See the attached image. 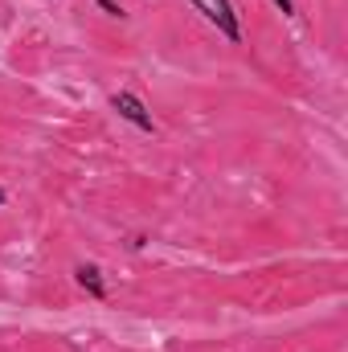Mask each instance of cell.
I'll return each instance as SVG.
<instances>
[{
	"mask_svg": "<svg viewBox=\"0 0 348 352\" xmlns=\"http://www.w3.org/2000/svg\"><path fill=\"white\" fill-rule=\"evenodd\" d=\"M111 107H115V111H119V119H127L131 127H140V131H156L152 111L144 107V98H140V94H131V90H115V94H111Z\"/></svg>",
	"mask_w": 348,
	"mask_h": 352,
	"instance_id": "6da1fadb",
	"label": "cell"
},
{
	"mask_svg": "<svg viewBox=\"0 0 348 352\" xmlns=\"http://www.w3.org/2000/svg\"><path fill=\"white\" fill-rule=\"evenodd\" d=\"M193 4H197V8L205 12V21H213V25H217L234 45L242 41V25H238V12H234V4H230V0H193Z\"/></svg>",
	"mask_w": 348,
	"mask_h": 352,
	"instance_id": "7a4b0ae2",
	"label": "cell"
},
{
	"mask_svg": "<svg viewBox=\"0 0 348 352\" xmlns=\"http://www.w3.org/2000/svg\"><path fill=\"white\" fill-rule=\"evenodd\" d=\"M74 278H78V287L83 291H90L94 299H107V283H102V270L94 263H83L78 270H74Z\"/></svg>",
	"mask_w": 348,
	"mask_h": 352,
	"instance_id": "3957f363",
	"label": "cell"
},
{
	"mask_svg": "<svg viewBox=\"0 0 348 352\" xmlns=\"http://www.w3.org/2000/svg\"><path fill=\"white\" fill-rule=\"evenodd\" d=\"M94 4H98L107 16H119V21H123V4H115V0H94Z\"/></svg>",
	"mask_w": 348,
	"mask_h": 352,
	"instance_id": "277c9868",
	"label": "cell"
},
{
	"mask_svg": "<svg viewBox=\"0 0 348 352\" xmlns=\"http://www.w3.org/2000/svg\"><path fill=\"white\" fill-rule=\"evenodd\" d=\"M274 8H279L283 16H295V0H274Z\"/></svg>",
	"mask_w": 348,
	"mask_h": 352,
	"instance_id": "5b68a950",
	"label": "cell"
},
{
	"mask_svg": "<svg viewBox=\"0 0 348 352\" xmlns=\"http://www.w3.org/2000/svg\"><path fill=\"white\" fill-rule=\"evenodd\" d=\"M4 201H8V192H4V188H0V205H4Z\"/></svg>",
	"mask_w": 348,
	"mask_h": 352,
	"instance_id": "8992f818",
	"label": "cell"
}]
</instances>
